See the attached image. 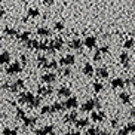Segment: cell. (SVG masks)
<instances>
[{"label":"cell","instance_id":"cell-1","mask_svg":"<svg viewBox=\"0 0 135 135\" xmlns=\"http://www.w3.org/2000/svg\"><path fill=\"white\" fill-rule=\"evenodd\" d=\"M22 71V64L20 61H15V62H9L8 67H6V74L8 76H15L20 74Z\"/></svg>","mask_w":135,"mask_h":135},{"label":"cell","instance_id":"cell-2","mask_svg":"<svg viewBox=\"0 0 135 135\" xmlns=\"http://www.w3.org/2000/svg\"><path fill=\"white\" fill-rule=\"evenodd\" d=\"M74 62H76V56L73 55V54H67V55L61 56L60 61H58V64L62 65V67H70V65H73Z\"/></svg>","mask_w":135,"mask_h":135},{"label":"cell","instance_id":"cell-3","mask_svg":"<svg viewBox=\"0 0 135 135\" xmlns=\"http://www.w3.org/2000/svg\"><path fill=\"white\" fill-rule=\"evenodd\" d=\"M64 107L68 108V110H76V108L79 107V99L76 98V97H68L65 99V103H64Z\"/></svg>","mask_w":135,"mask_h":135},{"label":"cell","instance_id":"cell-4","mask_svg":"<svg viewBox=\"0 0 135 135\" xmlns=\"http://www.w3.org/2000/svg\"><path fill=\"white\" fill-rule=\"evenodd\" d=\"M82 43L86 49H94L97 46V37L95 36H86L85 40H82Z\"/></svg>","mask_w":135,"mask_h":135},{"label":"cell","instance_id":"cell-5","mask_svg":"<svg viewBox=\"0 0 135 135\" xmlns=\"http://www.w3.org/2000/svg\"><path fill=\"white\" fill-rule=\"evenodd\" d=\"M55 80H56V74L54 71H48V73H45V74L42 76V82L46 83V85H52Z\"/></svg>","mask_w":135,"mask_h":135},{"label":"cell","instance_id":"cell-6","mask_svg":"<svg viewBox=\"0 0 135 135\" xmlns=\"http://www.w3.org/2000/svg\"><path fill=\"white\" fill-rule=\"evenodd\" d=\"M94 74H97L98 79H108V76H110V71H108L107 67H98L94 71Z\"/></svg>","mask_w":135,"mask_h":135},{"label":"cell","instance_id":"cell-7","mask_svg":"<svg viewBox=\"0 0 135 135\" xmlns=\"http://www.w3.org/2000/svg\"><path fill=\"white\" fill-rule=\"evenodd\" d=\"M52 92H54V88H52L51 85L37 88V94H39L40 97H49V95H52Z\"/></svg>","mask_w":135,"mask_h":135},{"label":"cell","instance_id":"cell-8","mask_svg":"<svg viewBox=\"0 0 135 135\" xmlns=\"http://www.w3.org/2000/svg\"><path fill=\"white\" fill-rule=\"evenodd\" d=\"M91 119L94 120L95 123H101L105 120V113L104 111H92V114H91Z\"/></svg>","mask_w":135,"mask_h":135},{"label":"cell","instance_id":"cell-9","mask_svg":"<svg viewBox=\"0 0 135 135\" xmlns=\"http://www.w3.org/2000/svg\"><path fill=\"white\" fill-rule=\"evenodd\" d=\"M49 45H51V46L55 49L56 52H60V51H62V48H64V40L61 39V37H56V39L51 40V42H49Z\"/></svg>","mask_w":135,"mask_h":135},{"label":"cell","instance_id":"cell-10","mask_svg":"<svg viewBox=\"0 0 135 135\" xmlns=\"http://www.w3.org/2000/svg\"><path fill=\"white\" fill-rule=\"evenodd\" d=\"M119 60H120V62H122V65L125 68L131 67V56H129V54H128V52H122V54L119 55Z\"/></svg>","mask_w":135,"mask_h":135},{"label":"cell","instance_id":"cell-11","mask_svg":"<svg viewBox=\"0 0 135 135\" xmlns=\"http://www.w3.org/2000/svg\"><path fill=\"white\" fill-rule=\"evenodd\" d=\"M22 122H24L25 128H33L37 123V117L36 116H24L22 117Z\"/></svg>","mask_w":135,"mask_h":135},{"label":"cell","instance_id":"cell-12","mask_svg":"<svg viewBox=\"0 0 135 135\" xmlns=\"http://www.w3.org/2000/svg\"><path fill=\"white\" fill-rule=\"evenodd\" d=\"M110 86L113 89H122V88H125V80L122 77H114V79H111Z\"/></svg>","mask_w":135,"mask_h":135},{"label":"cell","instance_id":"cell-13","mask_svg":"<svg viewBox=\"0 0 135 135\" xmlns=\"http://www.w3.org/2000/svg\"><path fill=\"white\" fill-rule=\"evenodd\" d=\"M82 46H83V43L80 39H73L68 42V49H71V51H80Z\"/></svg>","mask_w":135,"mask_h":135},{"label":"cell","instance_id":"cell-14","mask_svg":"<svg viewBox=\"0 0 135 135\" xmlns=\"http://www.w3.org/2000/svg\"><path fill=\"white\" fill-rule=\"evenodd\" d=\"M56 94H58V97H61V98H68V97L71 95V89L68 86H61L56 89Z\"/></svg>","mask_w":135,"mask_h":135},{"label":"cell","instance_id":"cell-15","mask_svg":"<svg viewBox=\"0 0 135 135\" xmlns=\"http://www.w3.org/2000/svg\"><path fill=\"white\" fill-rule=\"evenodd\" d=\"M58 61H55V60H51V61H46V62L42 65V68H46V70H49V71H54V70H56L58 68Z\"/></svg>","mask_w":135,"mask_h":135},{"label":"cell","instance_id":"cell-16","mask_svg":"<svg viewBox=\"0 0 135 135\" xmlns=\"http://www.w3.org/2000/svg\"><path fill=\"white\" fill-rule=\"evenodd\" d=\"M119 99H120V103H122V104L128 105V104H131L132 97H131L129 92H120V94H119Z\"/></svg>","mask_w":135,"mask_h":135},{"label":"cell","instance_id":"cell-17","mask_svg":"<svg viewBox=\"0 0 135 135\" xmlns=\"http://www.w3.org/2000/svg\"><path fill=\"white\" fill-rule=\"evenodd\" d=\"M80 108H82V111H85V113H86V111H88V113L92 111L94 108H95V103H94V99H88L86 103L82 104V107H80Z\"/></svg>","mask_w":135,"mask_h":135},{"label":"cell","instance_id":"cell-18","mask_svg":"<svg viewBox=\"0 0 135 135\" xmlns=\"http://www.w3.org/2000/svg\"><path fill=\"white\" fill-rule=\"evenodd\" d=\"M30 37H31V33L30 31H20L18 36H16V40H18L20 43H25Z\"/></svg>","mask_w":135,"mask_h":135},{"label":"cell","instance_id":"cell-19","mask_svg":"<svg viewBox=\"0 0 135 135\" xmlns=\"http://www.w3.org/2000/svg\"><path fill=\"white\" fill-rule=\"evenodd\" d=\"M82 71H83V74L86 76V77H92L95 70H94V65H92V64L86 62V64L83 65V68H82Z\"/></svg>","mask_w":135,"mask_h":135},{"label":"cell","instance_id":"cell-20","mask_svg":"<svg viewBox=\"0 0 135 135\" xmlns=\"http://www.w3.org/2000/svg\"><path fill=\"white\" fill-rule=\"evenodd\" d=\"M9 62H11V54L8 51L0 52V64L2 65H8Z\"/></svg>","mask_w":135,"mask_h":135},{"label":"cell","instance_id":"cell-21","mask_svg":"<svg viewBox=\"0 0 135 135\" xmlns=\"http://www.w3.org/2000/svg\"><path fill=\"white\" fill-rule=\"evenodd\" d=\"M76 119H77V113H76V110H71L70 113H67V114L64 116V122L65 123H74Z\"/></svg>","mask_w":135,"mask_h":135},{"label":"cell","instance_id":"cell-22","mask_svg":"<svg viewBox=\"0 0 135 135\" xmlns=\"http://www.w3.org/2000/svg\"><path fill=\"white\" fill-rule=\"evenodd\" d=\"M25 46H27V49H31V51H37V48H39V40L37 39H30L25 42Z\"/></svg>","mask_w":135,"mask_h":135},{"label":"cell","instance_id":"cell-23","mask_svg":"<svg viewBox=\"0 0 135 135\" xmlns=\"http://www.w3.org/2000/svg\"><path fill=\"white\" fill-rule=\"evenodd\" d=\"M18 30L16 28H12V27H4L3 28V34H6V36L12 37V39H16V36H18Z\"/></svg>","mask_w":135,"mask_h":135},{"label":"cell","instance_id":"cell-24","mask_svg":"<svg viewBox=\"0 0 135 135\" xmlns=\"http://www.w3.org/2000/svg\"><path fill=\"white\" fill-rule=\"evenodd\" d=\"M74 126L77 128V129H82V128L89 126V119H86V117H83V119H76Z\"/></svg>","mask_w":135,"mask_h":135},{"label":"cell","instance_id":"cell-25","mask_svg":"<svg viewBox=\"0 0 135 135\" xmlns=\"http://www.w3.org/2000/svg\"><path fill=\"white\" fill-rule=\"evenodd\" d=\"M40 16V11L39 8H28L27 9V18H39Z\"/></svg>","mask_w":135,"mask_h":135},{"label":"cell","instance_id":"cell-26","mask_svg":"<svg viewBox=\"0 0 135 135\" xmlns=\"http://www.w3.org/2000/svg\"><path fill=\"white\" fill-rule=\"evenodd\" d=\"M65 110V107H64V104L62 103H54L51 105V113H60V111H64Z\"/></svg>","mask_w":135,"mask_h":135},{"label":"cell","instance_id":"cell-27","mask_svg":"<svg viewBox=\"0 0 135 135\" xmlns=\"http://www.w3.org/2000/svg\"><path fill=\"white\" fill-rule=\"evenodd\" d=\"M37 36L40 37H49L51 36V30L48 27H37Z\"/></svg>","mask_w":135,"mask_h":135},{"label":"cell","instance_id":"cell-28","mask_svg":"<svg viewBox=\"0 0 135 135\" xmlns=\"http://www.w3.org/2000/svg\"><path fill=\"white\" fill-rule=\"evenodd\" d=\"M40 104H42V97L37 95V97H34V98H33L31 103L28 104V107H30V108H39Z\"/></svg>","mask_w":135,"mask_h":135},{"label":"cell","instance_id":"cell-29","mask_svg":"<svg viewBox=\"0 0 135 135\" xmlns=\"http://www.w3.org/2000/svg\"><path fill=\"white\" fill-rule=\"evenodd\" d=\"M71 68L70 67H62V68H60V71H58V74L61 76V77H70L71 76Z\"/></svg>","mask_w":135,"mask_h":135},{"label":"cell","instance_id":"cell-30","mask_svg":"<svg viewBox=\"0 0 135 135\" xmlns=\"http://www.w3.org/2000/svg\"><path fill=\"white\" fill-rule=\"evenodd\" d=\"M123 48L125 49H134L135 48V40L134 39H126L125 43H123Z\"/></svg>","mask_w":135,"mask_h":135},{"label":"cell","instance_id":"cell-31","mask_svg":"<svg viewBox=\"0 0 135 135\" xmlns=\"http://www.w3.org/2000/svg\"><path fill=\"white\" fill-rule=\"evenodd\" d=\"M92 89H94V92H95V94H99V92L104 89V85L101 83V82H94V85H92Z\"/></svg>","mask_w":135,"mask_h":135},{"label":"cell","instance_id":"cell-32","mask_svg":"<svg viewBox=\"0 0 135 135\" xmlns=\"http://www.w3.org/2000/svg\"><path fill=\"white\" fill-rule=\"evenodd\" d=\"M64 28H65V25H64V22L62 21H55V22H54V30H55V31H62Z\"/></svg>","mask_w":135,"mask_h":135},{"label":"cell","instance_id":"cell-33","mask_svg":"<svg viewBox=\"0 0 135 135\" xmlns=\"http://www.w3.org/2000/svg\"><path fill=\"white\" fill-rule=\"evenodd\" d=\"M98 52L101 54V55H107V54H110V45H103V46H99Z\"/></svg>","mask_w":135,"mask_h":135},{"label":"cell","instance_id":"cell-34","mask_svg":"<svg viewBox=\"0 0 135 135\" xmlns=\"http://www.w3.org/2000/svg\"><path fill=\"white\" fill-rule=\"evenodd\" d=\"M3 135H18V129L16 128H4Z\"/></svg>","mask_w":135,"mask_h":135},{"label":"cell","instance_id":"cell-35","mask_svg":"<svg viewBox=\"0 0 135 135\" xmlns=\"http://www.w3.org/2000/svg\"><path fill=\"white\" fill-rule=\"evenodd\" d=\"M98 134H99L98 126H91V128H88V131H86V135H98Z\"/></svg>","mask_w":135,"mask_h":135},{"label":"cell","instance_id":"cell-36","mask_svg":"<svg viewBox=\"0 0 135 135\" xmlns=\"http://www.w3.org/2000/svg\"><path fill=\"white\" fill-rule=\"evenodd\" d=\"M43 129H45V132H46L48 135L55 134V126H54V125H46V126H43Z\"/></svg>","mask_w":135,"mask_h":135},{"label":"cell","instance_id":"cell-37","mask_svg":"<svg viewBox=\"0 0 135 135\" xmlns=\"http://www.w3.org/2000/svg\"><path fill=\"white\" fill-rule=\"evenodd\" d=\"M48 45H49V42H48V40L39 42V48H37V51H43V52H46V49H48Z\"/></svg>","mask_w":135,"mask_h":135},{"label":"cell","instance_id":"cell-38","mask_svg":"<svg viewBox=\"0 0 135 135\" xmlns=\"http://www.w3.org/2000/svg\"><path fill=\"white\" fill-rule=\"evenodd\" d=\"M46 61H48V56L46 55H37V64H39L40 68H42V65H43Z\"/></svg>","mask_w":135,"mask_h":135},{"label":"cell","instance_id":"cell-39","mask_svg":"<svg viewBox=\"0 0 135 135\" xmlns=\"http://www.w3.org/2000/svg\"><path fill=\"white\" fill-rule=\"evenodd\" d=\"M40 114H42V116L51 114V105H43V107L40 108Z\"/></svg>","mask_w":135,"mask_h":135},{"label":"cell","instance_id":"cell-40","mask_svg":"<svg viewBox=\"0 0 135 135\" xmlns=\"http://www.w3.org/2000/svg\"><path fill=\"white\" fill-rule=\"evenodd\" d=\"M125 80V86L129 85V86H135V76H129L128 79H123Z\"/></svg>","mask_w":135,"mask_h":135},{"label":"cell","instance_id":"cell-41","mask_svg":"<svg viewBox=\"0 0 135 135\" xmlns=\"http://www.w3.org/2000/svg\"><path fill=\"white\" fill-rule=\"evenodd\" d=\"M25 116V111L22 110V108H16V111H15V117L16 119H20V120H22V117Z\"/></svg>","mask_w":135,"mask_h":135},{"label":"cell","instance_id":"cell-42","mask_svg":"<svg viewBox=\"0 0 135 135\" xmlns=\"http://www.w3.org/2000/svg\"><path fill=\"white\" fill-rule=\"evenodd\" d=\"M8 92H12V94H18V92H20V88L16 86L15 82H12V83H11V86H9V91H8Z\"/></svg>","mask_w":135,"mask_h":135},{"label":"cell","instance_id":"cell-43","mask_svg":"<svg viewBox=\"0 0 135 135\" xmlns=\"http://www.w3.org/2000/svg\"><path fill=\"white\" fill-rule=\"evenodd\" d=\"M33 98H34V95H33L31 92H28V91L25 92V104H27V105L33 101Z\"/></svg>","mask_w":135,"mask_h":135},{"label":"cell","instance_id":"cell-44","mask_svg":"<svg viewBox=\"0 0 135 135\" xmlns=\"http://www.w3.org/2000/svg\"><path fill=\"white\" fill-rule=\"evenodd\" d=\"M125 129H126L128 132H135V123L134 122H129L126 126H125Z\"/></svg>","mask_w":135,"mask_h":135},{"label":"cell","instance_id":"cell-45","mask_svg":"<svg viewBox=\"0 0 135 135\" xmlns=\"http://www.w3.org/2000/svg\"><path fill=\"white\" fill-rule=\"evenodd\" d=\"M15 83H16V86L20 88V89H24V86H25V80H24V79H16V80H15Z\"/></svg>","mask_w":135,"mask_h":135},{"label":"cell","instance_id":"cell-46","mask_svg":"<svg viewBox=\"0 0 135 135\" xmlns=\"http://www.w3.org/2000/svg\"><path fill=\"white\" fill-rule=\"evenodd\" d=\"M110 126H111V128H117V126H119V119H117V117L111 119V120H110Z\"/></svg>","mask_w":135,"mask_h":135},{"label":"cell","instance_id":"cell-47","mask_svg":"<svg viewBox=\"0 0 135 135\" xmlns=\"http://www.w3.org/2000/svg\"><path fill=\"white\" fill-rule=\"evenodd\" d=\"M94 61H95V62H99V61H101V54L98 52V49H97L95 54H94Z\"/></svg>","mask_w":135,"mask_h":135},{"label":"cell","instance_id":"cell-48","mask_svg":"<svg viewBox=\"0 0 135 135\" xmlns=\"http://www.w3.org/2000/svg\"><path fill=\"white\" fill-rule=\"evenodd\" d=\"M27 62H28V58H27V55H25V54H21V64H22V65H25Z\"/></svg>","mask_w":135,"mask_h":135},{"label":"cell","instance_id":"cell-49","mask_svg":"<svg viewBox=\"0 0 135 135\" xmlns=\"http://www.w3.org/2000/svg\"><path fill=\"white\" fill-rule=\"evenodd\" d=\"M34 135H48V134L45 132L43 128H40V129H36V131H34Z\"/></svg>","mask_w":135,"mask_h":135},{"label":"cell","instance_id":"cell-50","mask_svg":"<svg viewBox=\"0 0 135 135\" xmlns=\"http://www.w3.org/2000/svg\"><path fill=\"white\" fill-rule=\"evenodd\" d=\"M2 85V89L3 91H9V86H11V82H4V83H0Z\"/></svg>","mask_w":135,"mask_h":135},{"label":"cell","instance_id":"cell-51","mask_svg":"<svg viewBox=\"0 0 135 135\" xmlns=\"http://www.w3.org/2000/svg\"><path fill=\"white\" fill-rule=\"evenodd\" d=\"M54 3H55L54 0H43V4H45V6H48V8H51Z\"/></svg>","mask_w":135,"mask_h":135},{"label":"cell","instance_id":"cell-52","mask_svg":"<svg viewBox=\"0 0 135 135\" xmlns=\"http://www.w3.org/2000/svg\"><path fill=\"white\" fill-rule=\"evenodd\" d=\"M116 135H129V132H128L126 129L123 128V129H120V131H117V134H116Z\"/></svg>","mask_w":135,"mask_h":135},{"label":"cell","instance_id":"cell-53","mask_svg":"<svg viewBox=\"0 0 135 135\" xmlns=\"http://www.w3.org/2000/svg\"><path fill=\"white\" fill-rule=\"evenodd\" d=\"M94 103H95V107H97V108H98V110H99V108H101V107H103V104L99 103L98 99H94Z\"/></svg>","mask_w":135,"mask_h":135},{"label":"cell","instance_id":"cell-54","mask_svg":"<svg viewBox=\"0 0 135 135\" xmlns=\"http://www.w3.org/2000/svg\"><path fill=\"white\" fill-rule=\"evenodd\" d=\"M129 116H131V117H134V119H135V107H132L131 110H129Z\"/></svg>","mask_w":135,"mask_h":135},{"label":"cell","instance_id":"cell-55","mask_svg":"<svg viewBox=\"0 0 135 135\" xmlns=\"http://www.w3.org/2000/svg\"><path fill=\"white\" fill-rule=\"evenodd\" d=\"M98 135H111V132L110 131H99Z\"/></svg>","mask_w":135,"mask_h":135},{"label":"cell","instance_id":"cell-56","mask_svg":"<svg viewBox=\"0 0 135 135\" xmlns=\"http://www.w3.org/2000/svg\"><path fill=\"white\" fill-rule=\"evenodd\" d=\"M4 15H6V11H4L3 8H0V18H3Z\"/></svg>","mask_w":135,"mask_h":135},{"label":"cell","instance_id":"cell-57","mask_svg":"<svg viewBox=\"0 0 135 135\" xmlns=\"http://www.w3.org/2000/svg\"><path fill=\"white\" fill-rule=\"evenodd\" d=\"M2 117H3V119H4V117H6V114H4L3 111H0V119H2Z\"/></svg>","mask_w":135,"mask_h":135},{"label":"cell","instance_id":"cell-58","mask_svg":"<svg viewBox=\"0 0 135 135\" xmlns=\"http://www.w3.org/2000/svg\"><path fill=\"white\" fill-rule=\"evenodd\" d=\"M71 135H80V132H71Z\"/></svg>","mask_w":135,"mask_h":135},{"label":"cell","instance_id":"cell-59","mask_svg":"<svg viewBox=\"0 0 135 135\" xmlns=\"http://www.w3.org/2000/svg\"><path fill=\"white\" fill-rule=\"evenodd\" d=\"M2 45H3V39H2V37H0V46H2Z\"/></svg>","mask_w":135,"mask_h":135},{"label":"cell","instance_id":"cell-60","mask_svg":"<svg viewBox=\"0 0 135 135\" xmlns=\"http://www.w3.org/2000/svg\"><path fill=\"white\" fill-rule=\"evenodd\" d=\"M64 135H71V132H65V134H64Z\"/></svg>","mask_w":135,"mask_h":135},{"label":"cell","instance_id":"cell-61","mask_svg":"<svg viewBox=\"0 0 135 135\" xmlns=\"http://www.w3.org/2000/svg\"><path fill=\"white\" fill-rule=\"evenodd\" d=\"M20 2H25V0H20Z\"/></svg>","mask_w":135,"mask_h":135},{"label":"cell","instance_id":"cell-62","mask_svg":"<svg viewBox=\"0 0 135 135\" xmlns=\"http://www.w3.org/2000/svg\"><path fill=\"white\" fill-rule=\"evenodd\" d=\"M0 83H2V79H0Z\"/></svg>","mask_w":135,"mask_h":135}]
</instances>
